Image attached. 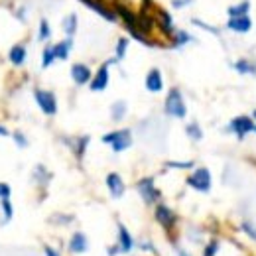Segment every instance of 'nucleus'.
Instances as JSON below:
<instances>
[{
  "instance_id": "1",
  "label": "nucleus",
  "mask_w": 256,
  "mask_h": 256,
  "mask_svg": "<svg viewBox=\"0 0 256 256\" xmlns=\"http://www.w3.org/2000/svg\"><path fill=\"white\" fill-rule=\"evenodd\" d=\"M164 110L168 116H174V118H185L187 114V108H185V102H183V95L179 89H170L168 97H166V102H164Z\"/></svg>"
},
{
  "instance_id": "2",
  "label": "nucleus",
  "mask_w": 256,
  "mask_h": 256,
  "mask_svg": "<svg viewBox=\"0 0 256 256\" xmlns=\"http://www.w3.org/2000/svg\"><path fill=\"white\" fill-rule=\"evenodd\" d=\"M102 142L110 144L114 152H124L126 148L132 146V136H130V130L124 128V130H114V132L102 136Z\"/></svg>"
},
{
  "instance_id": "3",
  "label": "nucleus",
  "mask_w": 256,
  "mask_h": 256,
  "mask_svg": "<svg viewBox=\"0 0 256 256\" xmlns=\"http://www.w3.org/2000/svg\"><path fill=\"white\" fill-rule=\"evenodd\" d=\"M254 128H256V124H254V120H252V116H246V114H242V116H236V118H232L230 122H229V126H227V130L229 132H234L240 140L248 134V132H254Z\"/></svg>"
},
{
  "instance_id": "4",
  "label": "nucleus",
  "mask_w": 256,
  "mask_h": 256,
  "mask_svg": "<svg viewBox=\"0 0 256 256\" xmlns=\"http://www.w3.org/2000/svg\"><path fill=\"white\" fill-rule=\"evenodd\" d=\"M187 185L193 187L195 191L207 193L211 189V172L207 168H197L189 178H187Z\"/></svg>"
},
{
  "instance_id": "5",
  "label": "nucleus",
  "mask_w": 256,
  "mask_h": 256,
  "mask_svg": "<svg viewBox=\"0 0 256 256\" xmlns=\"http://www.w3.org/2000/svg\"><path fill=\"white\" fill-rule=\"evenodd\" d=\"M34 97H36V102H38V106L42 108L44 114L53 116V114L57 112V101H55V95H53L51 91L36 89V91H34Z\"/></svg>"
},
{
  "instance_id": "6",
  "label": "nucleus",
  "mask_w": 256,
  "mask_h": 256,
  "mask_svg": "<svg viewBox=\"0 0 256 256\" xmlns=\"http://www.w3.org/2000/svg\"><path fill=\"white\" fill-rule=\"evenodd\" d=\"M156 221H158V223H160L168 232H172L174 227L178 225V215H176L168 205L160 203V205L156 207Z\"/></svg>"
},
{
  "instance_id": "7",
  "label": "nucleus",
  "mask_w": 256,
  "mask_h": 256,
  "mask_svg": "<svg viewBox=\"0 0 256 256\" xmlns=\"http://www.w3.org/2000/svg\"><path fill=\"white\" fill-rule=\"evenodd\" d=\"M136 189H138V193L142 195V199H144L146 203H156V201L160 199V191H158L156 185H154V178H144V179H140V181L136 183Z\"/></svg>"
},
{
  "instance_id": "8",
  "label": "nucleus",
  "mask_w": 256,
  "mask_h": 256,
  "mask_svg": "<svg viewBox=\"0 0 256 256\" xmlns=\"http://www.w3.org/2000/svg\"><path fill=\"white\" fill-rule=\"evenodd\" d=\"M114 61H116V57L112 61H108V63H104V65L99 67L97 75L91 79V91H104L106 89V85H108V65L114 63Z\"/></svg>"
},
{
  "instance_id": "9",
  "label": "nucleus",
  "mask_w": 256,
  "mask_h": 256,
  "mask_svg": "<svg viewBox=\"0 0 256 256\" xmlns=\"http://www.w3.org/2000/svg\"><path fill=\"white\" fill-rule=\"evenodd\" d=\"M67 248H69V252H73V254H83V252H87L89 240H87L85 232H81V230L73 232L71 238H69V246H67Z\"/></svg>"
},
{
  "instance_id": "10",
  "label": "nucleus",
  "mask_w": 256,
  "mask_h": 256,
  "mask_svg": "<svg viewBox=\"0 0 256 256\" xmlns=\"http://www.w3.org/2000/svg\"><path fill=\"white\" fill-rule=\"evenodd\" d=\"M106 187H108V191H110V195L114 197V199H120L122 195H124V181H122V178L118 176V174H108L106 176Z\"/></svg>"
},
{
  "instance_id": "11",
  "label": "nucleus",
  "mask_w": 256,
  "mask_h": 256,
  "mask_svg": "<svg viewBox=\"0 0 256 256\" xmlns=\"http://www.w3.org/2000/svg\"><path fill=\"white\" fill-rule=\"evenodd\" d=\"M81 2H83L85 6H89L91 10H95L99 16H102L104 20H108V22H114V20H116V14H114L112 10H108V8L101 2V0H81Z\"/></svg>"
},
{
  "instance_id": "12",
  "label": "nucleus",
  "mask_w": 256,
  "mask_h": 256,
  "mask_svg": "<svg viewBox=\"0 0 256 256\" xmlns=\"http://www.w3.org/2000/svg\"><path fill=\"white\" fill-rule=\"evenodd\" d=\"M71 77L77 85H87L91 81V69L85 63H73L71 67Z\"/></svg>"
},
{
  "instance_id": "13",
  "label": "nucleus",
  "mask_w": 256,
  "mask_h": 256,
  "mask_svg": "<svg viewBox=\"0 0 256 256\" xmlns=\"http://www.w3.org/2000/svg\"><path fill=\"white\" fill-rule=\"evenodd\" d=\"M118 246H120V252H130L134 248V238L122 223H118Z\"/></svg>"
},
{
  "instance_id": "14",
  "label": "nucleus",
  "mask_w": 256,
  "mask_h": 256,
  "mask_svg": "<svg viewBox=\"0 0 256 256\" xmlns=\"http://www.w3.org/2000/svg\"><path fill=\"white\" fill-rule=\"evenodd\" d=\"M227 28H229V30H232V32H236V34H246V32H250V28H252V20H250L248 16L229 18Z\"/></svg>"
},
{
  "instance_id": "15",
  "label": "nucleus",
  "mask_w": 256,
  "mask_h": 256,
  "mask_svg": "<svg viewBox=\"0 0 256 256\" xmlns=\"http://www.w3.org/2000/svg\"><path fill=\"white\" fill-rule=\"evenodd\" d=\"M146 89L150 93H160L164 89V79H162L160 69H150L148 71V75H146Z\"/></svg>"
},
{
  "instance_id": "16",
  "label": "nucleus",
  "mask_w": 256,
  "mask_h": 256,
  "mask_svg": "<svg viewBox=\"0 0 256 256\" xmlns=\"http://www.w3.org/2000/svg\"><path fill=\"white\" fill-rule=\"evenodd\" d=\"M71 48H73V38H67V40H63V42L55 44V46H53L55 57H57V59H67V57H69Z\"/></svg>"
},
{
  "instance_id": "17",
  "label": "nucleus",
  "mask_w": 256,
  "mask_h": 256,
  "mask_svg": "<svg viewBox=\"0 0 256 256\" xmlns=\"http://www.w3.org/2000/svg\"><path fill=\"white\" fill-rule=\"evenodd\" d=\"M158 22H160V28L164 34L172 36L174 34V22H172V16L166 12V10H160L158 12Z\"/></svg>"
},
{
  "instance_id": "18",
  "label": "nucleus",
  "mask_w": 256,
  "mask_h": 256,
  "mask_svg": "<svg viewBox=\"0 0 256 256\" xmlns=\"http://www.w3.org/2000/svg\"><path fill=\"white\" fill-rule=\"evenodd\" d=\"M248 10H250V2L244 0V2H240L236 6H229L227 14H229V18H240V16H248Z\"/></svg>"
},
{
  "instance_id": "19",
  "label": "nucleus",
  "mask_w": 256,
  "mask_h": 256,
  "mask_svg": "<svg viewBox=\"0 0 256 256\" xmlns=\"http://www.w3.org/2000/svg\"><path fill=\"white\" fill-rule=\"evenodd\" d=\"M8 57H10V61H12L14 65H22V63L26 61V48H24L22 44L14 46V48L10 50V53H8Z\"/></svg>"
},
{
  "instance_id": "20",
  "label": "nucleus",
  "mask_w": 256,
  "mask_h": 256,
  "mask_svg": "<svg viewBox=\"0 0 256 256\" xmlns=\"http://www.w3.org/2000/svg\"><path fill=\"white\" fill-rule=\"evenodd\" d=\"M89 136H81V138H77V140H67L69 144H71V148H73V152L77 154V158H83V154H85V148H87V144H89Z\"/></svg>"
},
{
  "instance_id": "21",
  "label": "nucleus",
  "mask_w": 256,
  "mask_h": 256,
  "mask_svg": "<svg viewBox=\"0 0 256 256\" xmlns=\"http://www.w3.org/2000/svg\"><path fill=\"white\" fill-rule=\"evenodd\" d=\"M110 116H112L114 122L122 120V118L126 116V102H124V101H116V102L110 106Z\"/></svg>"
},
{
  "instance_id": "22",
  "label": "nucleus",
  "mask_w": 256,
  "mask_h": 256,
  "mask_svg": "<svg viewBox=\"0 0 256 256\" xmlns=\"http://www.w3.org/2000/svg\"><path fill=\"white\" fill-rule=\"evenodd\" d=\"M63 32L73 38V34L77 32V14H69L65 20H63Z\"/></svg>"
},
{
  "instance_id": "23",
  "label": "nucleus",
  "mask_w": 256,
  "mask_h": 256,
  "mask_svg": "<svg viewBox=\"0 0 256 256\" xmlns=\"http://www.w3.org/2000/svg\"><path fill=\"white\" fill-rule=\"evenodd\" d=\"M34 179H36L38 183H42V185H48V181L51 179V174H50L44 166H36V170H34Z\"/></svg>"
},
{
  "instance_id": "24",
  "label": "nucleus",
  "mask_w": 256,
  "mask_h": 256,
  "mask_svg": "<svg viewBox=\"0 0 256 256\" xmlns=\"http://www.w3.org/2000/svg\"><path fill=\"white\" fill-rule=\"evenodd\" d=\"M185 132H187V136H189L191 140H201V138H203V130H201V126H199L197 122H189V124L185 126Z\"/></svg>"
},
{
  "instance_id": "25",
  "label": "nucleus",
  "mask_w": 256,
  "mask_h": 256,
  "mask_svg": "<svg viewBox=\"0 0 256 256\" xmlns=\"http://www.w3.org/2000/svg\"><path fill=\"white\" fill-rule=\"evenodd\" d=\"M234 69H236L240 75H246V73H256V67H254L248 59H244V57H242V59H238V61L234 63Z\"/></svg>"
},
{
  "instance_id": "26",
  "label": "nucleus",
  "mask_w": 256,
  "mask_h": 256,
  "mask_svg": "<svg viewBox=\"0 0 256 256\" xmlns=\"http://www.w3.org/2000/svg\"><path fill=\"white\" fill-rule=\"evenodd\" d=\"M53 59H57V57H55V51H53V46H46L44 55H42V67H44V69L50 67V65L53 63Z\"/></svg>"
},
{
  "instance_id": "27",
  "label": "nucleus",
  "mask_w": 256,
  "mask_h": 256,
  "mask_svg": "<svg viewBox=\"0 0 256 256\" xmlns=\"http://www.w3.org/2000/svg\"><path fill=\"white\" fill-rule=\"evenodd\" d=\"M126 50H128V40H126V38H120V40L116 42V61H118V59H124Z\"/></svg>"
},
{
  "instance_id": "28",
  "label": "nucleus",
  "mask_w": 256,
  "mask_h": 256,
  "mask_svg": "<svg viewBox=\"0 0 256 256\" xmlns=\"http://www.w3.org/2000/svg\"><path fill=\"white\" fill-rule=\"evenodd\" d=\"M217 252H219V240L213 238V240H209L207 246L203 248V256H217Z\"/></svg>"
},
{
  "instance_id": "29",
  "label": "nucleus",
  "mask_w": 256,
  "mask_h": 256,
  "mask_svg": "<svg viewBox=\"0 0 256 256\" xmlns=\"http://www.w3.org/2000/svg\"><path fill=\"white\" fill-rule=\"evenodd\" d=\"M240 229H242V232H244L246 236H250V238L256 242V225H252L250 221H242Z\"/></svg>"
},
{
  "instance_id": "30",
  "label": "nucleus",
  "mask_w": 256,
  "mask_h": 256,
  "mask_svg": "<svg viewBox=\"0 0 256 256\" xmlns=\"http://www.w3.org/2000/svg\"><path fill=\"white\" fill-rule=\"evenodd\" d=\"M51 36V30H50V24H48V20H42L40 22V32H38V40H42V42H46L48 38Z\"/></svg>"
},
{
  "instance_id": "31",
  "label": "nucleus",
  "mask_w": 256,
  "mask_h": 256,
  "mask_svg": "<svg viewBox=\"0 0 256 256\" xmlns=\"http://www.w3.org/2000/svg\"><path fill=\"white\" fill-rule=\"evenodd\" d=\"M187 42H191V36H189L187 32H183V30H179V32L176 34V40H174V46H185Z\"/></svg>"
},
{
  "instance_id": "32",
  "label": "nucleus",
  "mask_w": 256,
  "mask_h": 256,
  "mask_svg": "<svg viewBox=\"0 0 256 256\" xmlns=\"http://www.w3.org/2000/svg\"><path fill=\"white\" fill-rule=\"evenodd\" d=\"M2 211H4V221H2V223H8V221L12 219V215H14L12 205H10V199H2Z\"/></svg>"
},
{
  "instance_id": "33",
  "label": "nucleus",
  "mask_w": 256,
  "mask_h": 256,
  "mask_svg": "<svg viewBox=\"0 0 256 256\" xmlns=\"http://www.w3.org/2000/svg\"><path fill=\"white\" fill-rule=\"evenodd\" d=\"M168 168H176V170H189L193 168V162H168Z\"/></svg>"
},
{
  "instance_id": "34",
  "label": "nucleus",
  "mask_w": 256,
  "mask_h": 256,
  "mask_svg": "<svg viewBox=\"0 0 256 256\" xmlns=\"http://www.w3.org/2000/svg\"><path fill=\"white\" fill-rule=\"evenodd\" d=\"M14 140H16V144H18L20 148H26V146H28V140H26V136H24L22 132H14Z\"/></svg>"
},
{
  "instance_id": "35",
  "label": "nucleus",
  "mask_w": 256,
  "mask_h": 256,
  "mask_svg": "<svg viewBox=\"0 0 256 256\" xmlns=\"http://www.w3.org/2000/svg\"><path fill=\"white\" fill-rule=\"evenodd\" d=\"M0 199H10V185L0 183Z\"/></svg>"
},
{
  "instance_id": "36",
  "label": "nucleus",
  "mask_w": 256,
  "mask_h": 256,
  "mask_svg": "<svg viewBox=\"0 0 256 256\" xmlns=\"http://www.w3.org/2000/svg\"><path fill=\"white\" fill-rule=\"evenodd\" d=\"M193 24L195 26H199V28H203V30H207V32H211V34H219V30L217 28H211V26H207L205 22H201V20H193Z\"/></svg>"
},
{
  "instance_id": "37",
  "label": "nucleus",
  "mask_w": 256,
  "mask_h": 256,
  "mask_svg": "<svg viewBox=\"0 0 256 256\" xmlns=\"http://www.w3.org/2000/svg\"><path fill=\"white\" fill-rule=\"evenodd\" d=\"M46 256H59V252L55 248H51V246H46Z\"/></svg>"
},
{
  "instance_id": "38",
  "label": "nucleus",
  "mask_w": 256,
  "mask_h": 256,
  "mask_svg": "<svg viewBox=\"0 0 256 256\" xmlns=\"http://www.w3.org/2000/svg\"><path fill=\"white\" fill-rule=\"evenodd\" d=\"M118 252H120V246H118V244H114V246L108 248V256H114V254H118Z\"/></svg>"
},
{
  "instance_id": "39",
  "label": "nucleus",
  "mask_w": 256,
  "mask_h": 256,
  "mask_svg": "<svg viewBox=\"0 0 256 256\" xmlns=\"http://www.w3.org/2000/svg\"><path fill=\"white\" fill-rule=\"evenodd\" d=\"M140 248H144V250H152L154 254H156V248H154V244H150V242H142V246Z\"/></svg>"
},
{
  "instance_id": "40",
  "label": "nucleus",
  "mask_w": 256,
  "mask_h": 256,
  "mask_svg": "<svg viewBox=\"0 0 256 256\" xmlns=\"http://www.w3.org/2000/svg\"><path fill=\"white\" fill-rule=\"evenodd\" d=\"M8 134H10V132L6 130V128H4V126H0V136H8Z\"/></svg>"
},
{
  "instance_id": "41",
  "label": "nucleus",
  "mask_w": 256,
  "mask_h": 256,
  "mask_svg": "<svg viewBox=\"0 0 256 256\" xmlns=\"http://www.w3.org/2000/svg\"><path fill=\"white\" fill-rule=\"evenodd\" d=\"M178 254H179V256H189V254H187L185 250H181V248H178Z\"/></svg>"
},
{
  "instance_id": "42",
  "label": "nucleus",
  "mask_w": 256,
  "mask_h": 256,
  "mask_svg": "<svg viewBox=\"0 0 256 256\" xmlns=\"http://www.w3.org/2000/svg\"><path fill=\"white\" fill-rule=\"evenodd\" d=\"M146 6H150V0H144V8H146Z\"/></svg>"
},
{
  "instance_id": "43",
  "label": "nucleus",
  "mask_w": 256,
  "mask_h": 256,
  "mask_svg": "<svg viewBox=\"0 0 256 256\" xmlns=\"http://www.w3.org/2000/svg\"><path fill=\"white\" fill-rule=\"evenodd\" d=\"M252 116H254V118H256V110H254V112H252Z\"/></svg>"
},
{
  "instance_id": "44",
  "label": "nucleus",
  "mask_w": 256,
  "mask_h": 256,
  "mask_svg": "<svg viewBox=\"0 0 256 256\" xmlns=\"http://www.w3.org/2000/svg\"><path fill=\"white\" fill-rule=\"evenodd\" d=\"M254 132H256V128H254Z\"/></svg>"
}]
</instances>
